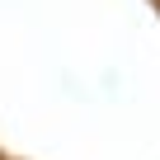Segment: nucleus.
Instances as JSON below:
<instances>
[{"label": "nucleus", "mask_w": 160, "mask_h": 160, "mask_svg": "<svg viewBox=\"0 0 160 160\" xmlns=\"http://www.w3.org/2000/svg\"><path fill=\"white\" fill-rule=\"evenodd\" d=\"M155 5H160V0H155Z\"/></svg>", "instance_id": "nucleus-1"}]
</instances>
